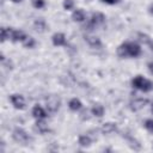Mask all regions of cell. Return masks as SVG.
<instances>
[{"label":"cell","mask_w":153,"mask_h":153,"mask_svg":"<svg viewBox=\"0 0 153 153\" xmlns=\"http://www.w3.org/2000/svg\"><path fill=\"white\" fill-rule=\"evenodd\" d=\"M62 6L66 11H72L74 8V0H63Z\"/></svg>","instance_id":"obj_21"},{"label":"cell","mask_w":153,"mask_h":153,"mask_svg":"<svg viewBox=\"0 0 153 153\" xmlns=\"http://www.w3.org/2000/svg\"><path fill=\"white\" fill-rule=\"evenodd\" d=\"M22 44H23L25 48H27V49H32V48L36 45V41H35V38H33V37H31V36L26 35V37L23 39Z\"/></svg>","instance_id":"obj_18"},{"label":"cell","mask_w":153,"mask_h":153,"mask_svg":"<svg viewBox=\"0 0 153 153\" xmlns=\"http://www.w3.org/2000/svg\"><path fill=\"white\" fill-rule=\"evenodd\" d=\"M142 54V48L139 43L126 41L117 47V55L121 59H136Z\"/></svg>","instance_id":"obj_1"},{"label":"cell","mask_w":153,"mask_h":153,"mask_svg":"<svg viewBox=\"0 0 153 153\" xmlns=\"http://www.w3.org/2000/svg\"><path fill=\"white\" fill-rule=\"evenodd\" d=\"M35 129H36L39 134H45V133L49 130V127H48V124L44 122V120H36Z\"/></svg>","instance_id":"obj_15"},{"label":"cell","mask_w":153,"mask_h":153,"mask_svg":"<svg viewBox=\"0 0 153 153\" xmlns=\"http://www.w3.org/2000/svg\"><path fill=\"white\" fill-rule=\"evenodd\" d=\"M11 29H12V27H5V26L1 27V42L10 41V37H11Z\"/></svg>","instance_id":"obj_20"},{"label":"cell","mask_w":153,"mask_h":153,"mask_svg":"<svg viewBox=\"0 0 153 153\" xmlns=\"http://www.w3.org/2000/svg\"><path fill=\"white\" fill-rule=\"evenodd\" d=\"M72 19L73 22H76V23H84L86 20V13L84 10L81 8H76L73 11L72 13Z\"/></svg>","instance_id":"obj_13"},{"label":"cell","mask_w":153,"mask_h":153,"mask_svg":"<svg viewBox=\"0 0 153 153\" xmlns=\"http://www.w3.org/2000/svg\"><path fill=\"white\" fill-rule=\"evenodd\" d=\"M12 137L17 143H20V145H29L31 141V136L27 134V131L23 128H19V127L13 129Z\"/></svg>","instance_id":"obj_4"},{"label":"cell","mask_w":153,"mask_h":153,"mask_svg":"<svg viewBox=\"0 0 153 153\" xmlns=\"http://www.w3.org/2000/svg\"><path fill=\"white\" fill-rule=\"evenodd\" d=\"M60 108V99L56 97H50L47 99V110L50 112H56Z\"/></svg>","instance_id":"obj_10"},{"label":"cell","mask_w":153,"mask_h":153,"mask_svg":"<svg viewBox=\"0 0 153 153\" xmlns=\"http://www.w3.org/2000/svg\"><path fill=\"white\" fill-rule=\"evenodd\" d=\"M31 115L35 120H45L48 117V111L42 106V105H33L32 110H31Z\"/></svg>","instance_id":"obj_6"},{"label":"cell","mask_w":153,"mask_h":153,"mask_svg":"<svg viewBox=\"0 0 153 153\" xmlns=\"http://www.w3.org/2000/svg\"><path fill=\"white\" fill-rule=\"evenodd\" d=\"M104 23H105V16H104L102 12H94V13L91 14L90 19L87 20V23H86V25H85V29L87 27V30L92 31V30H94L96 27L103 25Z\"/></svg>","instance_id":"obj_3"},{"label":"cell","mask_w":153,"mask_h":153,"mask_svg":"<svg viewBox=\"0 0 153 153\" xmlns=\"http://www.w3.org/2000/svg\"><path fill=\"white\" fill-rule=\"evenodd\" d=\"M68 108H69V110H72L74 112L80 111L82 109V103H81V100L79 98H72L68 102Z\"/></svg>","instance_id":"obj_14"},{"label":"cell","mask_w":153,"mask_h":153,"mask_svg":"<svg viewBox=\"0 0 153 153\" xmlns=\"http://www.w3.org/2000/svg\"><path fill=\"white\" fill-rule=\"evenodd\" d=\"M33 26H35L36 31H38V32H43V31H45V29H47V24H45V22H44L43 19H41V18L35 20Z\"/></svg>","instance_id":"obj_19"},{"label":"cell","mask_w":153,"mask_h":153,"mask_svg":"<svg viewBox=\"0 0 153 153\" xmlns=\"http://www.w3.org/2000/svg\"><path fill=\"white\" fill-rule=\"evenodd\" d=\"M10 1H12V2H14V4H19V2H22L23 0H10Z\"/></svg>","instance_id":"obj_26"},{"label":"cell","mask_w":153,"mask_h":153,"mask_svg":"<svg viewBox=\"0 0 153 153\" xmlns=\"http://www.w3.org/2000/svg\"><path fill=\"white\" fill-rule=\"evenodd\" d=\"M84 41L91 47V48H94V49H99L102 47V41L99 37L97 36H93V35H85L84 36Z\"/></svg>","instance_id":"obj_8"},{"label":"cell","mask_w":153,"mask_h":153,"mask_svg":"<svg viewBox=\"0 0 153 153\" xmlns=\"http://www.w3.org/2000/svg\"><path fill=\"white\" fill-rule=\"evenodd\" d=\"M104 106L102 104H93L91 108V114L94 117H102L104 115Z\"/></svg>","instance_id":"obj_16"},{"label":"cell","mask_w":153,"mask_h":153,"mask_svg":"<svg viewBox=\"0 0 153 153\" xmlns=\"http://www.w3.org/2000/svg\"><path fill=\"white\" fill-rule=\"evenodd\" d=\"M147 104H148V99H146V98H136V99L130 102V109L134 110V111H137V110L145 108Z\"/></svg>","instance_id":"obj_11"},{"label":"cell","mask_w":153,"mask_h":153,"mask_svg":"<svg viewBox=\"0 0 153 153\" xmlns=\"http://www.w3.org/2000/svg\"><path fill=\"white\" fill-rule=\"evenodd\" d=\"M102 1L108 4V5H116V4H118L120 0H102Z\"/></svg>","instance_id":"obj_24"},{"label":"cell","mask_w":153,"mask_h":153,"mask_svg":"<svg viewBox=\"0 0 153 153\" xmlns=\"http://www.w3.org/2000/svg\"><path fill=\"white\" fill-rule=\"evenodd\" d=\"M78 143L81 146V147H90L91 143H92V139L86 135V134H82V135H79L78 137Z\"/></svg>","instance_id":"obj_17"},{"label":"cell","mask_w":153,"mask_h":153,"mask_svg":"<svg viewBox=\"0 0 153 153\" xmlns=\"http://www.w3.org/2000/svg\"><path fill=\"white\" fill-rule=\"evenodd\" d=\"M32 6L37 10L45 7V0H32Z\"/></svg>","instance_id":"obj_22"},{"label":"cell","mask_w":153,"mask_h":153,"mask_svg":"<svg viewBox=\"0 0 153 153\" xmlns=\"http://www.w3.org/2000/svg\"><path fill=\"white\" fill-rule=\"evenodd\" d=\"M143 126H145V128H146L149 133H153V118L146 120L145 123H143Z\"/></svg>","instance_id":"obj_23"},{"label":"cell","mask_w":153,"mask_h":153,"mask_svg":"<svg viewBox=\"0 0 153 153\" xmlns=\"http://www.w3.org/2000/svg\"><path fill=\"white\" fill-rule=\"evenodd\" d=\"M147 68H148V72L153 75V61H151V62H148V65H147Z\"/></svg>","instance_id":"obj_25"},{"label":"cell","mask_w":153,"mask_h":153,"mask_svg":"<svg viewBox=\"0 0 153 153\" xmlns=\"http://www.w3.org/2000/svg\"><path fill=\"white\" fill-rule=\"evenodd\" d=\"M116 130H117V124L114 123V122H106V123H104V124L100 127V131H102V134H104V135L114 134Z\"/></svg>","instance_id":"obj_12"},{"label":"cell","mask_w":153,"mask_h":153,"mask_svg":"<svg viewBox=\"0 0 153 153\" xmlns=\"http://www.w3.org/2000/svg\"><path fill=\"white\" fill-rule=\"evenodd\" d=\"M151 111H152V114H153V103H152V105H151Z\"/></svg>","instance_id":"obj_28"},{"label":"cell","mask_w":153,"mask_h":153,"mask_svg":"<svg viewBox=\"0 0 153 153\" xmlns=\"http://www.w3.org/2000/svg\"><path fill=\"white\" fill-rule=\"evenodd\" d=\"M149 12H151V13H152V14H153V5H152V6H151V8H149Z\"/></svg>","instance_id":"obj_27"},{"label":"cell","mask_w":153,"mask_h":153,"mask_svg":"<svg viewBox=\"0 0 153 153\" xmlns=\"http://www.w3.org/2000/svg\"><path fill=\"white\" fill-rule=\"evenodd\" d=\"M131 86L134 88L141 91V92H149V91L153 90V82L149 79H147L142 75L134 76L131 79Z\"/></svg>","instance_id":"obj_2"},{"label":"cell","mask_w":153,"mask_h":153,"mask_svg":"<svg viewBox=\"0 0 153 153\" xmlns=\"http://www.w3.org/2000/svg\"><path fill=\"white\" fill-rule=\"evenodd\" d=\"M25 37H26V33H25L23 30L13 29V27L11 29V37H10V41H12V42H14V43H17V42L22 43Z\"/></svg>","instance_id":"obj_9"},{"label":"cell","mask_w":153,"mask_h":153,"mask_svg":"<svg viewBox=\"0 0 153 153\" xmlns=\"http://www.w3.org/2000/svg\"><path fill=\"white\" fill-rule=\"evenodd\" d=\"M8 99H10V102H11V104L13 105L14 109H17V110H23V109H25L26 103H25V98H24L22 94H19V93H12Z\"/></svg>","instance_id":"obj_5"},{"label":"cell","mask_w":153,"mask_h":153,"mask_svg":"<svg viewBox=\"0 0 153 153\" xmlns=\"http://www.w3.org/2000/svg\"><path fill=\"white\" fill-rule=\"evenodd\" d=\"M51 43L55 47H63L67 44V37L63 32H55L51 36Z\"/></svg>","instance_id":"obj_7"}]
</instances>
